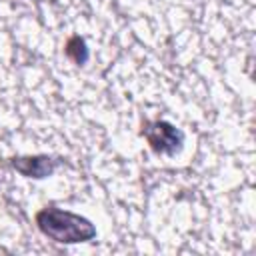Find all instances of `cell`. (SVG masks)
<instances>
[{"instance_id": "obj_2", "label": "cell", "mask_w": 256, "mask_h": 256, "mask_svg": "<svg viewBox=\"0 0 256 256\" xmlns=\"http://www.w3.org/2000/svg\"><path fill=\"white\" fill-rule=\"evenodd\" d=\"M146 138H148V142L152 144L154 150L166 152V154L174 152L180 146V142H182V134L176 128H172L170 124H166V122L150 124L146 128Z\"/></svg>"}, {"instance_id": "obj_1", "label": "cell", "mask_w": 256, "mask_h": 256, "mask_svg": "<svg viewBox=\"0 0 256 256\" xmlns=\"http://www.w3.org/2000/svg\"><path fill=\"white\" fill-rule=\"evenodd\" d=\"M40 230L56 242H84L94 238L96 228L82 216L58 208H46L36 216Z\"/></svg>"}]
</instances>
